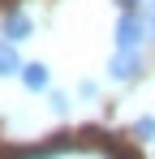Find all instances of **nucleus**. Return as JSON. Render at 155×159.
Listing matches in <instances>:
<instances>
[{"label":"nucleus","instance_id":"obj_1","mask_svg":"<svg viewBox=\"0 0 155 159\" xmlns=\"http://www.w3.org/2000/svg\"><path fill=\"white\" fill-rule=\"evenodd\" d=\"M17 159H116L112 151H103L95 142H48L39 151H26Z\"/></svg>","mask_w":155,"mask_h":159},{"label":"nucleus","instance_id":"obj_2","mask_svg":"<svg viewBox=\"0 0 155 159\" xmlns=\"http://www.w3.org/2000/svg\"><path fill=\"white\" fill-rule=\"evenodd\" d=\"M142 34H151L147 30V17L142 13H121V22H116V48L121 52H138Z\"/></svg>","mask_w":155,"mask_h":159},{"label":"nucleus","instance_id":"obj_3","mask_svg":"<svg viewBox=\"0 0 155 159\" xmlns=\"http://www.w3.org/2000/svg\"><path fill=\"white\" fill-rule=\"evenodd\" d=\"M30 17H26L22 9H4V17H0V34L9 39V43H22V39H30Z\"/></svg>","mask_w":155,"mask_h":159},{"label":"nucleus","instance_id":"obj_4","mask_svg":"<svg viewBox=\"0 0 155 159\" xmlns=\"http://www.w3.org/2000/svg\"><path fill=\"white\" fill-rule=\"evenodd\" d=\"M138 69H142V52H116L112 65H108V73H112L116 82H134Z\"/></svg>","mask_w":155,"mask_h":159},{"label":"nucleus","instance_id":"obj_5","mask_svg":"<svg viewBox=\"0 0 155 159\" xmlns=\"http://www.w3.org/2000/svg\"><path fill=\"white\" fill-rule=\"evenodd\" d=\"M22 56H17V48L9 43V39H0V78H9V73H22Z\"/></svg>","mask_w":155,"mask_h":159},{"label":"nucleus","instance_id":"obj_6","mask_svg":"<svg viewBox=\"0 0 155 159\" xmlns=\"http://www.w3.org/2000/svg\"><path fill=\"white\" fill-rule=\"evenodd\" d=\"M22 82H26V90H35V95L48 90V65H39V60L26 65V69H22Z\"/></svg>","mask_w":155,"mask_h":159},{"label":"nucleus","instance_id":"obj_7","mask_svg":"<svg viewBox=\"0 0 155 159\" xmlns=\"http://www.w3.org/2000/svg\"><path fill=\"white\" fill-rule=\"evenodd\" d=\"M134 138L155 142V116H138V120H134Z\"/></svg>","mask_w":155,"mask_h":159},{"label":"nucleus","instance_id":"obj_8","mask_svg":"<svg viewBox=\"0 0 155 159\" xmlns=\"http://www.w3.org/2000/svg\"><path fill=\"white\" fill-rule=\"evenodd\" d=\"M142 17H147V30L155 34V0H147V4H142Z\"/></svg>","mask_w":155,"mask_h":159},{"label":"nucleus","instance_id":"obj_9","mask_svg":"<svg viewBox=\"0 0 155 159\" xmlns=\"http://www.w3.org/2000/svg\"><path fill=\"white\" fill-rule=\"evenodd\" d=\"M52 112H60V116H65V112H69V99H65V95H60V90H56V95H52Z\"/></svg>","mask_w":155,"mask_h":159},{"label":"nucleus","instance_id":"obj_10","mask_svg":"<svg viewBox=\"0 0 155 159\" xmlns=\"http://www.w3.org/2000/svg\"><path fill=\"white\" fill-rule=\"evenodd\" d=\"M78 95H82V99H95V95H99V86H95V82H82V86H78Z\"/></svg>","mask_w":155,"mask_h":159},{"label":"nucleus","instance_id":"obj_11","mask_svg":"<svg viewBox=\"0 0 155 159\" xmlns=\"http://www.w3.org/2000/svg\"><path fill=\"white\" fill-rule=\"evenodd\" d=\"M121 4H138V0H121Z\"/></svg>","mask_w":155,"mask_h":159}]
</instances>
